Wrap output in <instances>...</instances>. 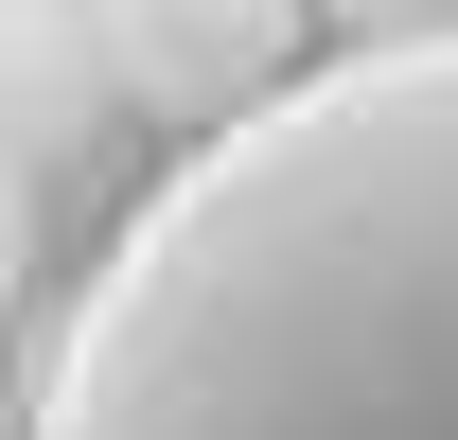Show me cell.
<instances>
[{
    "mask_svg": "<svg viewBox=\"0 0 458 440\" xmlns=\"http://www.w3.org/2000/svg\"><path fill=\"white\" fill-rule=\"evenodd\" d=\"M18 405L36 440H458V36H335L176 141Z\"/></svg>",
    "mask_w": 458,
    "mask_h": 440,
    "instance_id": "cell-1",
    "label": "cell"
},
{
    "mask_svg": "<svg viewBox=\"0 0 458 440\" xmlns=\"http://www.w3.org/2000/svg\"><path fill=\"white\" fill-rule=\"evenodd\" d=\"M89 18H106V71L159 123H194V141L247 123V106H283L300 71H318V54H300L318 0H89Z\"/></svg>",
    "mask_w": 458,
    "mask_h": 440,
    "instance_id": "cell-2",
    "label": "cell"
},
{
    "mask_svg": "<svg viewBox=\"0 0 458 440\" xmlns=\"http://www.w3.org/2000/svg\"><path fill=\"white\" fill-rule=\"evenodd\" d=\"M352 36H458V0H335Z\"/></svg>",
    "mask_w": 458,
    "mask_h": 440,
    "instance_id": "cell-3",
    "label": "cell"
},
{
    "mask_svg": "<svg viewBox=\"0 0 458 440\" xmlns=\"http://www.w3.org/2000/svg\"><path fill=\"white\" fill-rule=\"evenodd\" d=\"M18 282H36V212H18V176H0V317H18Z\"/></svg>",
    "mask_w": 458,
    "mask_h": 440,
    "instance_id": "cell-4",
    "label": "cell"
},
{
    "mask_svg": "<svg viewBox=\"0 0 458 440\" xmlns=\"http://www.w3.org/2000/svg\"><path fill=\"white\" fill-rule=\"evenodd\" d=\"M0 440H36V405H0Z\"/></svg>",
    "mask_w": 458,
    "mask_h": 440,
    "instance_id": "cell-5",
    "label": "cell"
}]
</instances>
